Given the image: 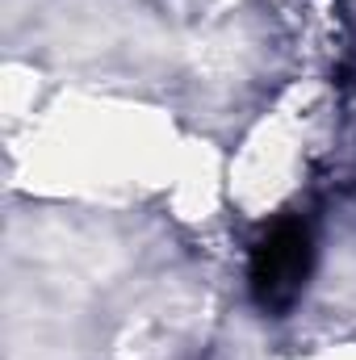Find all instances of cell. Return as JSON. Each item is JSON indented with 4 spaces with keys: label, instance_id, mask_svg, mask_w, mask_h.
I'll return each mask as SVG.
<instances>
[{
    "label": "cell",
    "instance_id": "1",
    "mask_svg": "<svg viewBox=\"0 0 356 360\" xmlns=\"http://www.w3.org/2000/svg\"><path fill=\"white\" fill-rule=\"evenodd\" d=\"M310 272V231L302 222H276L252 252V293L265 310H285Z\"/></svg>",
    "mask_w": 356,
    "mask_h": 360
}]
</instances>
